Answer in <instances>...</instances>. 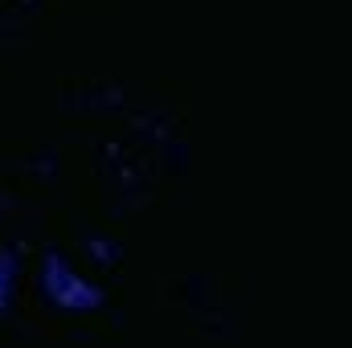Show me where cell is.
I'll list each match as a JSON object with an SVG mask.
<instances>
[{
  "label": "cell",
  "mask_w": 352,
  "mask_h": 348,
  "mask_svg": "<svg viewBox=\"0 0 352 348\" xmlns=\"http://www.w3.org/2000/svg\"><path fill=\"white\" fill-rule=\"evenodd\" d=\"M12 283H16V254L12 250H0V312L12 299Z\"/></svg>",
  "instance_id": "7a4b0ae2"
},
{
  "label": "cell",
  "mask_w": 352,
  "mask_h": 348,
  "mask_svg": "<svg viewBox=\"0 0 352 348\" xmlns=\"http://www.w3.org/2000/svg\"><path fill=\"white\" fill-rule=\"evenodd\" d=\"M41 291H45V299L54 303V307H62V312H94V307H102V291L87 283L82 274H74V266L62 259L58 250H50L45 259H41Z\"/></svg>",
  "instance_id": "6da1fadb"
}]
</instances>
